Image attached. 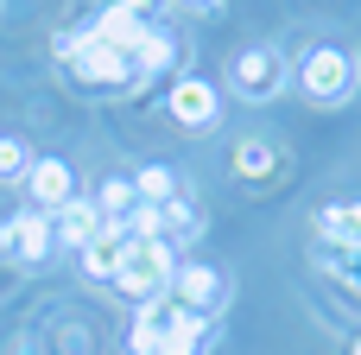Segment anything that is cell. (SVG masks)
<instances>
[{"label": "cell", "instance_id": "obj_1", "mask_svg": "<svg viewBox=\"0 0 361 355\" xmlns=\"http://www.w3.org/2000/svg\"><path fill=\"white\" fill-rule=\"evenodd\" d=\"M57 64H63V76L70 83H82V89H140L146 76H140V64H133V51H114V44H102V38H89L82 25L76 32H57Z\"/></svg>", "mask_w": 361, "mask_h": 355}, {"label": "cell", "instance_id": "obj_2", "mask_svg": "<svg viewBox=\"0 0 361 355\" xmlns=\"http://www.w3.org/2000/svg\"><path fill=\"white\" fill-rule=\"evenodd\" d=\"M171 273H178V248L165 235H146V241H127L114 292H127L133 305H152V299H171Z\"/></svg>", "mask_w": 361, "mask_h": 355}, {"label": "cell", "instance_id": "obj_3", "mask_svg": "<svg viewBox=\"0 0 361 355\" xmlns=\"http://www.w3.org/2000/svg\"><path fill=\"white\" fill-rule=\"evenodd\" d=\"M298 89H305L311 102H324V108L349 102V89H355V51H343V44H311V51L298 57Z\"/></svg>", "mask_w": 361, "mask_h": 355}, {"label": "cell", "instance_id": "obj_4", "mask_svg": "<svg viewBox=\"0 0 361 355\" xmlns=\"http://www.w3.org/2000/svg\"><path fill=\"white\" fill-rule=\"evenodd\" d=\"M286 83H292V64H286L279 44H247L235 57V70H228V89L247 95V102H279Z\"/></svg>", "mask_w": 361, "mask_h": 355}, {"label": "cell", "instance_id": "obj_5", "mask_svg": "<svg viewBox=\"0 0 361 355\" xmlns=\"http://www.w3.org/2000/svg\"><path fill=\"white\" fill-rule=\"evenodd\" d=\"M171 305L216 318V311L228 305V279H222L209 260H178V273H171Z\"/></svg>", "mask_w": 361, "mask_h": 355}, {"label": "cell", "instance_id": "obj_6", "mask_svg": "<svg viewBox=\"0 0 361 355\" xmlns=\"http://www.w3.org/2000/svg\"><path fill=\"white\" fill-rule=\"evenodd\" d=\"M165 108H171V121L178 127H216V114H222V95H216V83H203V76H190V70H178L171 76V95H165Z\"/></svg>", "mask_w": 361, "mask_h": 355}, {"label": "cell", "instance_id": "obj_7", "mask_svg": "<svg viewBox=\"0 0 361 355\" xmlns=\"http://www.w3.org/2000/svg\"><path fill=\"white\" fill-rule=\"evenodd\" d=\"M209 337H216V318L171 305V311H165V330H159V349H152V355H203V349H209Z\"/></svg>", "mask_w": 361, "mask_h": 355}, {"label": "cell", "instance_id": "obj_8", "mask_svg": "<svg viewBox=\"0 0 361 355\" xmlns=\"http://www.w3.org/2000/svg\"><path fill=\"white\" fill-rule=\"evenodd\" d=\"M25 197H32V210L57 216V210L76 197V172H70L63 159H32V172H25Z\"/></svg>", "mask_w": 361, "mask_h": 355}, {"label": "cell", "instance_id": "obj_9", "mask_svg": "<svg viewBox=\"0 0 361 355\" xmlns=\"http://www.w3.org/2000/svg\"><path fill=\"white\" fill-rule=\"evenodd\" d=\"M51 229H57V248H70V254H82L102 229H108V216L95 210V197H70L57 216H51Z\"/></svg>", "mask_w": 361, "mask_h": 355}, {"label": "cell", "instance_id": "obj_10", "mask_svg": "<svg viewBox=\"0 0 361 355\" xmlns=\"http://www.w3.org/2000/svg\"><path fill=\"white\" fill-rule=\"evenodd\" d=\"M121 260H127V229H121V222H108V229L76 254L82 279H95V286H114V279H121Z\"/></svg>", "mask_w": 361, "mask_h": 355}, {"label": "cell", "instance_id": "obj_11", "mask_svg": "<svg viewBox=\"0 0 361 355\" xmlns=\"http://www.w3.org/2000/svg\"><path fill=\"white\" fill-rule=\"evenodd\" d=\"M82 32H89V38H102V44H114V51H133V44L146 38V19H140L127 0H108V6L82 25Z\"/></svg>", "mask_w": 361, "mask_h": 355}, {"label": "cell", "instance_id": "obj_12", "mask_svg": "<svg viewBox=\"0 0 361 355\" xmlns=\"http://www.w3.org/2000/svg\"><path fill=\"white\" fill-rule=\"evenodd\" d=\"M178 57H184V44H178V32L159 19V25H146V38L133 44V64H140V76L152 83V76H165V70H178Z\"/></svg>", "mask_w": 361, "mask_h": 355}, {"label": "cell", "instance_id": "obj_13", "mask_svg": "<svg viewBox=\"0 0 361 355\" xmlns=\"http://www.w3.org/2000/svg\"><path fill=\"white\" fill-rule=\"evenodd\" d=\"M13 222H19V260H25V267H44V260H51V248H57L51 216H44V210H19Z\"/></svg>", "mask_w": 361, "mask_h": 355}, {"label": "cell", "instance_id": "obj_14", "mask_svg": "<svg viewBox=\"0 0 361 355\" xmlns=\"http://www.w3.org/2000/svg\"><path fill=\"white\" fill-rule=\"evenodd\" d=\"M317 235H324V241H336V248H361V197L317 210Z\"/></svg>", "mask_w": 361, "mask_h": 355}, {"label": "cell", "instance_id": "obj_15", "mask_svg": "<svg viewBox=\"0 0 361 355\" xmlns=\"http://www.w3.org/2000/svg\"><path fill=\"white\" fill-rule=\"evenodd\" d=\"M197 235H203V210H197V197L178 191V197L165 203V241H171V248H190Z\"/></svg>", "mask_w": 361, "mask_h": 355}, {"label": "cell", "instance_id": "obj_16", "mask_svg": "<svg viewBox=\"0 0 361 355\" xmlns=\"http://www.w3.org/2000/svg\"><path fill=\"white\" fill-rule=\"evenodd\" d=\"M171 197H178V172H171V165H146V172H133V203L165 210Z\"/></svg>", "mask_w": 361, "mask_h": 355}, {"label": "cell", "instance_id": "obj_17", "mask_svg": "<svg viewBox=\"0 0 361 355\" xmlns=\"http://www.w3.org/2000/svg\"><path fill=\"white\" fill-rule=\"evenodd\" d=\"M95 210H102L108 222H121V216L133 210V178H127V172H108V178L95 184Z\"/></svg>", "mask_w": 361, "mask_h": 355}, {"label": "cell", "instance_id": "obj_18", "mask_svg": "<svg viewBox=\"0 0 361 355\" xmlns=\"http://www.w3.org/2000/svg\"><path fill=\"white\" fill-rule=\"evenodd\" d=\"M25 172H32L25 140H0V184H25Z\"/></svg>", "mask_w": 361, "mask_h": 355}, {"label": "cell", "instance_id": "obj_19", "mask_svg": "<svg viewBox=\"0 0 361 355\" xmlns=\"http://www.w3.org/2000/svg\"><path fill=\"white\" fill-rule=\"evenodd\" d=\"M235 165H241L247 178H267V172H273V146H267V140H241V146H235Z\"/></svg>", "mask_w": 361, "mask_h": 355}, {"label": "cell", "instance_id": "obj_20", "mask_svg": "<svg viewBox=\"0 0 361 355\" xmlns=\"http://www.w3.org/2000/svg\"><path fill=\"white\" fill-rule=\"evenodd\" d=\"M330 267H336V273L361 292V248H336V260H330Z\"/></svg>", "mask_w": 361, "mask_h": 355}, {"label": "cell", "instance_id": "obj_21", "mask_svg": "<svg viewBox=\"0 0 361 355\" xmlns=\"http://www.w3.org/2000/svg\"><path fill=\"white\" fill-rule=\"evenodd\" d=\"M0 260H19V222L13 216L0 222Z\"/></svg>", "mask_w": 361, "mask_h": 355}, {"label": "cell", "instance_id": "obj_22", "mask_svg": "<svg viewBox=\"0 0 361 355\" xmlns=\"http://www.w3.org/2000/svg\"><path fill=\"white\" fill-rule=\"evenodd\" d=\"M184 6H197V13H209V6H216V0H184Z\"/></svg>", "mask_w": 361, "mask_h": 355}, {"label": "cell", "instance_id": "obj_23", "mask_svg": "<svg viewBox=\"0 0 361 355\" xmlns=\"http://www.w3.org/2000/svg\"><path fill=\"white\" fill-rule=\"evenodd\" d=\"M355 76H361V51H355Z\"/></svg>", "mask_w": 361, "mask_h": 355}, {"label": "cell", "instance_id": "obj_24", "mask_svg": "<svg viewBox=\"0 0 361 355\" xmlns=\"http://www.w3.org/2000/svg\"><path fill=\"white\" fill-rule=\"evenodd\" d=\"M349 355H361V337H355V349H349Z\"/></svg>", "mask_w": 361, "mask_h": 355}, {"label": "cell", "instance_id": "obj_25", "mask_svg": "<svg viewBox=\"0 0 361 355\" xmlns=\"http://www.w3.org/2000/svg\"><path fill=\"white\" fill-rule=\"evenodd\" d=\"M127 355H146V349H127Z\"/></svg>", "mask_w": 361, "mask_h": 355}]
</instances>
